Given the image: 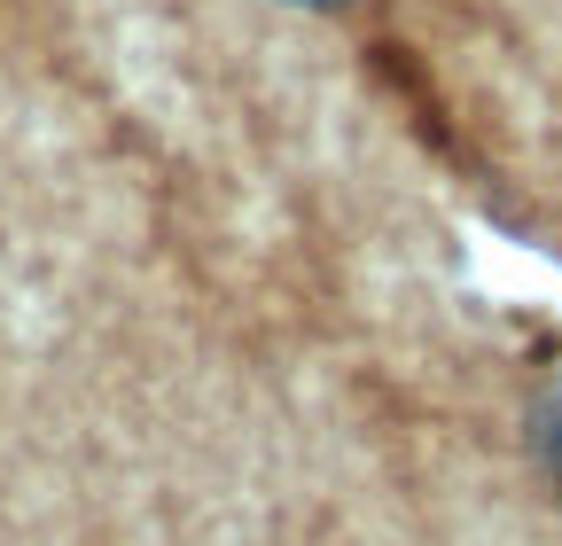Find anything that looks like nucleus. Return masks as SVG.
<instances>
[{
  "mask_svg": "<svg viewBox=\"0 0 562 546\" xmlns=\"http://www.w3.org/2000/svg\"><path fill=\"white\" fill-rule=\"evenodd\" d=\"M539 453H547L554 485H562V375H554V383H547V398H539Z\"/></svg>",
  "mask_w": 562,
  "mask_h": 546,
  "instance_id": "1",
  "label": "nucleus"
},
{
  "mask_svg": "<svg viewBox=\"0 0 562 546\" xmlns=\"http://www.w3.org/2000/svg\"><path fill=\"white\" fill-rule=\"evenodd\" d=\"M290 9H351V0H290Z\"/></svg>",
  "mask_w": 562,
  "mask_h": 546,
  "instance_id": "2",
  "label": "nucleus"
}]
</instances>
